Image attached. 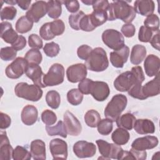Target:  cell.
<instances>
[{"mask_svg":"<svg viewBox=\"0 0 160 160\" xmlns=\"http://www.w3.org/2000/svg\"><path fill=\"white\" fill-rule=\"evenodd\" d=\"M144 79L145 77L142 68L137 66L132 67L131 71L119 74L115 79L113 84L117 91L126 92L136 84H142Z\"/></svg>","mask_w":160,"mask_h":160,"instance_id":"6da1fadb","label":"cell"},{"mask_svg":"<svg viewBox=\"0 0 160 160\" xmlns=\"http://www.w3.org/2000/svg\"><path fill=\"white\" fill-rule=\"evenodd\" d=\"M108 21L120 19L126 24L131 23L136 18V12L132 6L125 1H115L110 3L108 11Z\"/></svg>","mask_w":160,"mask_h":160,"instance_id":"7a4b0ae2","label":"cell"},{"mask_svg":"<svg viewBox=\"0 0 160 160\" xmlns=\"http://www.w3.org/2000/svg\"><path fill=\"white\" fill-rule=\"evenodd\" d=\"M85 65L91 71L102 72L106 70L109 66V61L105 50L100 47L92 49L86 60Z\"/></svg>","mask_w":160,"mask_h":160,"instance_id":"3957f363","label":"cell"},{"mask_svg":"<svg viewBox=\"0 0 160 160\" xmlns=\"http://www.w3.org/2000/svg\"><path fill=\"white\" fill-rule=\"evenodd\" d=\"M128 103L126 96L122 94L114 95L104 109V116L112 122L116 121L126 109Z\"/></svg>","mask_w":160,"mask_h":160,"instance_id":"277c9868","label":"cell"},{"mask_svg":"<svg viewBox=\"0 0 160 160\" xmlns=\"http://www.w3.org/2000/svg\"><path fill=\"white\" fill-rule=\"evenodd\" d=\"M16 95L21 98L31 101H38L42 96L43 92L41 88L36 84H29L27 82H19L14 88Z\"/></svg>","mask_w":160,"mask_h":160,"instance_id":"5b68a950","label":"cell"},{"mask_svg":"<svg viewBox=\"0 0 160 160\" xmlns=\"http://www.w3.org/2000/svg\"><path fill=\"white\" fill-rule=\"evenodd\" d=\"M96 142L101 155V157L98 159H114L120 160L123 149L119 145L115 143H109L103 139H98Z\"/></svg>","mask_w":160,"mask_h":160,"instance_id":"8992f818","label":"cell"},{"mask_svg":"<svg viewBox=\"0 0 160 160\" xmlns=\"http://www.w3.org/2000/svg\"><path fill=\"white\" fill-rule=\"evenodd\" d=\"M64 68L59 63L53 64L48 72L44 74L42 82L46 86H54L61 84L64 81Z\"/></svg>","mask_w":160,"mask_h":160,"instance_id":"52a82bcc","label":"cell"},{"mask_svg":"<svg viewBox=\"0 0 160 160\" xmlns=\"http://www.w3.org/2000/svg\"><path fill=\"white\" fill-rule=\"evenodd\" d=\"M103 42L110 49L117 51L122 48L124 44L123 35L114 29H108L102 34Z\"/></svg>","mask_w":160,"mask_h":160,"instance_id":"ba28073f","label":"cell"},{"mask_svg":"<svg viewBox=\"0 0 160 160\" xmlns=\"http://www.w3.org/2000/svg\"><path fill=\"white\" fill-rule=\"evenodd\" d=\"M28 66V63L25 58L18 57L6 67V75L10 79H18L26 72Z\"/></svg>","mask_w":160,"mask_h":160,"instance_id":"9c48e42d","label":"cell"},{"mask_svg":"<svg viewBox=\"0 0 160 160\" xmlns=\"http://www.w3.org/2000/svg\"><path fill=\"white\" fill-rule=\"evenodd\" d=\"M73 152L79 158H86L94 156L96 152V145L86 141H79L73 146Z\"/></svg>","mask_w":160,"mask_h":160,"instance_id":"30bf717a","label":"cell"},{"mask_svg":"<svg viewBox=\"0 0 160 160\" xmlns=\"http://www.w3.org/2000/svg\"><path fill=\"white\" fill-rule=\"evenodd\" d=\"M87 68L82 63H78L69 66L66 70L68 80L72 83L81 81L87 76Z\"/></svg>","mask_w":160,"mask_h":160,"instance_id":"8fae6325","label":"cell"},{"mask_svg":"<svg viewBox=\"0 0 160 160\" xmlns=\"http://www.w3.org/2000/svg\"><path fill=\"white\" fill-rule=\"evenodd\" d=\"M49 149L54 159H66L68 158V144L62 139H52L49 142Z\"/></svg>","mask_w":160,"mask_h":160,"instance_id":"7c38bea8","label":"cell"},{"mask_svg":"<svg viewBox=\"0 0 160 160\" xmlns=\"http://www.w3.org/2000/svg\"><path fill=\"white\" fill-rule=\"evenodd\" d=\"M64 123L67 133L72 136H78L82 131L81 122L70 111H66L63 116Z\"/></svg>","mask_w":160,"mask_h":160,"instance_id":"4fadbf2b","label":"cell"},{"mask_svg":"<svg viewBox=\"0 0 160 160\" xmlns=\"http://www.w3.org/2000/svg\"><path fill=\"white\" fill-rule=\"evenodd\" d=\"M90 94L98 101H104L109 94L110 89L108 84L103 81H93L90 88Z\"/></svg>","mask_w":160,"mask_h":160,"instance_id":"5bb4252c","label":"cell"},{"mask_svg":"<svg viewBox=\"0 0 160 160\" xmlns=\"http://www.w3.org/2000/svg\"><path fill=\"white\" fill-rule=\"evenodd\" d=\"M47 13V2L44 1H35L28 11L26 16L30 18L34 22H38L41 18L44 17Z\"/></svg>","mask_w":160,"mask_h":160,"instance_id":"9a60e30c","label":"cell"},{"mask_svg":"<svg viewBox=\"0 0 160 160\" xmlns=\"http://www.w3.org/2000/svg\"><path fill=\"white\" fill-rule=\"evenodd\" d=\"M159 141L157 137L154 136H146L138 138L134 140L131 144V148L138 151H146L151 149L158 146Z\"/></svg>","mask_w":160,"mask_h":160,"instance_id":"2e32d148","label":"cell"},{"mask_svg":"<svg viewBox=\"0 0 160 160\" xmlns=\"http://www.w3.org/2000/svg\"><path fill=\"white\" fill-rule=\"evenodd\" d=\"M129 55V48L124 45L120 49L110 52V61L116 68H122L127 62Z\"/></svg>","mask_w":160,"mask_h":160,"instance_id":"e0dca14e","label":"cell"},{"mask_svg":"<svg viewBox=\"0 0 160 160\" xmlns=\"http://www.w3.org/2000/svg\"><path fill=\"white\" fill-rule=\"evenodd\" d=\"M25 73L34 84L42 88L46 87L42 82V78L44 74L41 66L38 64H28Z\"/></svg>","mask_w":160,"mask_h":160,"instance_id":"ac0fdd59","label":"cell"},{"mask_svg":"<svg viewBox=\"0 0 160 160\" xmlns=\"http://www.w3.org/2000/svg\"><path fill=\"white\" fill-rule=\"evenodd\" d=\"M144 68L146 75L149 77L156 76L159 73L160 59L154 54L148 55L144 60Z\"/></svg>","mask_w":160,"mask_h":160,"instance_id":"d6986e66","label":"cell"},{"mask_svg":"<svg viewBox=\"0 0 160 160\" xmlns=\"http://www.w3.org/2000/svg\"><path fill=\"white\" fill-rule=\"evenodd\" d=\"M13 150L6 131H1L0 134V160H10L12 158Z\"/></svg>","mask_w":160,"mask_h":160,"instance_id":"ffe728a7","label":"cell"},{"mask_svg":"<svg viewBox=\"0 0 160 160\" xmlns=\"http://www.w3.org/2000/svg\"><path fill=\"white\" fill-rule=\"evenodd\" d=\"M1 38L7 43L12 44L18 39L19 35L17 32L12 28V24L7 21L1 22Z\"/></svg>","mask_w":160,"mask_h":160,"instance_id":"44dd1931","label":"cell"},{"mask_svg":"<svg viewBox=\"0 0 160 160\" xmlns=\"http://www.w3.org/2000/svg\"><path fill=\"white\" fill-rule=\"evenodd\" d=\"M21 121L26 126L34 124L38 120V111L37 108L32 105H26L21 111Z\"/></svg>","mask_w":160,"mask_h":160,"instance_id":"7402d4cb","label":"cell"},{"mask_svg":"<svg viewBox=\"0 0 160 160\" xmlns=\"http://www.w3.org/2000/svg\"><path fill=\"white\" fill-rule=\"evenodd\" d=\"M133 8L136 12L144 16H148L153 13L155 4L152 0H138L134 2Z\"/></svg>","mask_w":160,"mask_h":160,"instance_id":"603a6c76","label":"cell"},{"mask_svg":"<svg viewBox=\"0 0 160 160\" xmlns=\"http://www.w3.org/2000/svg\"><path fill=\"white\" fill-rule=\"evenodd\" d=\"M134 131L139 134H152L155 132L154 122L148 119H136L134 124Z\"/></svg>","mask_w":160,"mask_h":160,"instance_id":"cb8c5ba5","label":"cell"},{"mask_svg":"<svg viewBox=\"0 0 160 160\" xmlns=\"http://www.w3.org/2000/svg\"><path fill=\"white\" fill-rule=\"evenodd\" d=\"M30 152L35 160H44L46 156V144L41 139H35L31 142Z\"/></svg>","mask_w":160,"mask_h":160,"instance_id":"d4e9b609","label":"cell"},{"mask_svg":"<svg viewBox=\"0 0 160 160\" xmlns=\"http://www.w3.org/2000/svg\"><path fill=\"white\" fill-rule=\"evenodd\" d=\"M159 86V73H158L153 79L148 82L142 87V93L146 99L158 95L160 92Z\"/></svg>","mask_w":160,"mask_h":160,"instance_id":"484cf974","label":"cell"},{"mask_svg":"<svg viewBox=\"0 0 160 160\" xmlns=\"http://www.w3.org/2000/svg\"><path fill=\"white\" fill-rule=\"evenodd\" d=\"M146 56V49L141 44L134 45L132 49L130 56L131 62L134 65L141 64Z\"/></svg>","mask_w":160,"mask_h":160,"instance_id":"4316f807","label":"cell"},{"mask_svg":"<svg viewBox=\"0 0 160 160\" xmlns=\"http://www.w3.org/2000/svg\"><path fill=\"white\" fill-rule=\"evenodd\" d=\"M136 120V117L132 114L127 112L120 116L116 122L118 128H121L126 130H131L134 127Z\"/></svg>","mask_w":160,"mask_h":160,"instance_id":"83f0119b","label":"cell"},{"mask_svg":"<svg viewBox=\"0 0 160 160\" xmlns=\"http://www.w3.org/2000/svg\"><path fill=\"white\" fill-rule=\"evenodd\" d=\"M130 134L129 132L123 128H118L112 133L111 139L112 141L118 145H124L129 140Z\"/></svg>","mask_w":160,"mask_h":160,"instance_id":"f1b7e54d","label":"cell"},{"mask_svg":"<svg viewBox=\"0 0 160 160\" xmlns=\"http://www.w3.org/2000/svg\"><path fill=\"white\" fill-rule=\"evenodd\" d=\"M89 14L91 21L95 28L102 25L106 22V21H108V11L94 10L91 14Z\"/></svg>","mask_w":160,"mask_h":160,"instance_id":"f546056e","label":"cell"},{"mask_svg":"<svg viewBox=\"0 0 160 160\" xmlns=\"http://www.w3.org/2000/svg\"><path fill=\"white\" fill-rule=\"evenodd\" d=\"M61 1L51 0L47 2V12L48 16L52 19L58 18L62 13Z\"/></svg>","mask_w":160,"mask_h":160,"instance_id":"4dcf8cb0","label":"cell"},{"mask_svg":"<svg viewBox=\"0 0 160 160\" xmlns=\"http://www.w3.org/2000/svg\"><path fill=\"white\" fill-rule=\"evenodd\" d=\"M46 130L48 134L50 136H60L64 138L67 137L68 133L66 129V127L64 122L61 120H59L55 126H46Z\"/></svg>","mask_w":160,"mask_h":160,"instance_id":"1f68e13d","label":"cell"},{"mask_svg":"<svg viewBox=\"0 0 160 160\" xmlns=\"http://www.w3.org/2000/svg\"><path fill=\"white\" fill-rule=\"evenodd\" d=\"M33 23L34 22L27 16H22L16 22V30L21 34L26 33L32 29Z\"/></svg>","mask_w":160,"mask_h":160,"instance_id":"d6a6232c","label":"cell"},{"mask_svg":"<svg viewBox=\"0 0 160 160\" xmlns=\"http://www.w3.org/2000/svg\"><path fill=\"white\" fill-rule=\"evenodd\" d=\"M84 119L86 124L89 127L96 128L101 120V116L97 111L90 109L86 112Z\"/></svg>","mask_w":160,"mask_h":160,"instance_id":"836d02e7","label":"cell"},{"mask_svg":"<svg viewBox=\"0 0 160 160\" xmlns=\"http://www.w3.org/2000/svg\"><path fill=\"white\" fill-rule=\"evenodd\" d=\"M46 101L48 106L52 109H58L61 103L60 94L55 90H51L46 95Z\"/></svg>","mask_w":160,"mask_h":160,"instance_id":"e575fe53","label":"cell"},{"mask_svg":"<svg viewBox=\"0 0 160 160\" xmlns=\"http://www.w3.org/2000/svg\"><path fill=\"white\" fill-rule=\"evenodd\" d=\"M25 59L28 64H39L42 60V54L39 49H31L29 50L24 56Z\"/></svg>","mask_w":160,"mask_h":160,"instance_id":"d590c367","label":"cell"},{"mask_svg":"<svg viewBox=\"0 0 160 160\" xmlns=\"http://www.w3.org/2000/svg\"><path fill=\"white\" fill-rule=\"evenodd\" d=\"M68 101L73 106L80 104L83 99V94L78 89H72L67 93Z\"/></svg>","mask_w":160,"mask_h":160,"instance_id":"8d00e7d4","label":"cell"},{"mask_svg":"<svg viewBox=\"0 0 160 160\" xmlns=\"http://www.w3.org/2000/svg\"><path fill=\"white\" fill-rule=\"evenodd\" d=\"M31 152L22 146H17L13 150L12 159L14 160H29L31 159Z\"/></svg>","mask_w":160,"mask_h":160,"instance_id":"74e56055","label":"cell"},{"mask_svg":"<svg viewBox=\"0 0 160 160\" xmlns=\"http://www.w3.org/2000/svg\"><path fill=\"white\" fill-rule=\"evenodd\" d=\"M98 132L103 136H107L110 134L113 128L112 121L109 119H101L97 125Z\"/></svg>","mask_w":160,"mask_h":160,"instance_id":"f35d334b","label":"cell"},{"mask_svg":"<svg viewBox=\"0 0 160 160\" xmlns=\"http://www.w3.org/2000/svg\"><path fill=\"white\" fill-rule=\"evenodd\" d=\"M144 26L151 29L153 32L159 31V19L158 15L152 14L146 18L144 21Z\"/></svg>","mask_w":160,"mask_h":160,"instance_id":"ab89813d","label":"cell"},{"mask_svg":"<svg viewBox=\"0 0 160 160\" xmlns=\"http://www.w3.org/2000/svg\"><path fill=\"white\" fill-rule=\"evenodd\" d=\"M16 55H17V51L12 46L4 47L1 49L0 57L1 59L4 61H9L14 60L15 59Z\"/></svg>","mask_w":160,"mask_h":160,"instance_id":"60d3db41","label":"cell"},{"mask_svg":"<svg viewBox=\"0 0 160 160\" xmlns=\"http://www.w3.org/2000/svg\"><path fill=\"white\" fill-rule=\"evenodd\" d=\"M43 51L47 56L53 58L56 57L59 54L60 48L58 44L54 42H50L44 45Z\"/></svg>","mask_w":160,"mask_h":160,"instance_id":"b9f144b4","label":"cell"},{"mask_svg":"<svg viewBox=\"0 0 160 160\" xmlns=\"http://www.w3.org/2000/svg\"><path fill=\"white\" fill-rule=\"evenodd\" d=\"M85 15L82 11H78L77 12L71 14L69 16V24L70 26L75 30H79V22L81 18Z\"/></svg>","mask_w":160,"mask_h":160,"instance_id":"7bdbcfd3","label":"cell"},{"mask_svg":"<svg viewBox=\"0 0 160 160\" xmlns=\"http://www.w3.org/2000/svg\"><path fill=\"white\" fill-rule=\"evenodd\" d=\"M41 120L46 126H51L56 122L57 116L53 111L46 109L41 114Z\"/></svg>","mask_w":160,"mask_h":160,"instance_id":"ee69618b","label":"cell"},{"mask_svg":"<svg viewBox=\"0 0 160 160\" xmlns=\"http://www.w3.org/2000/svg\"><path fill=\"white\" fill-rule=\"evenodd\" d=\"M17 14V9L14 6H6L1 11V19L13 20Z\"/></svg>","mask_w":160,"mask_h":160,"instance_id":"f6af8a7d","label":"cell"},{"mask_svg":"<svg viewBox=\"0 0 160 160\" xmlns=\"http://www.w3.org/2000/svg\"><path fill=\"white\" fill-rule=\"evenodd\" d=\"M50 27L52 34L55 36L62 34L65 30L64 23L61 19H56L50 22Z\"/></svg>","mask_w":160,"mask_h":160,"instance_id":"bcb514c9","label":"cell"},{"mask_svg":"<svg viewBox=\"0 0 160 160\" xmlns=\"http://www.w3.org/2000/svg\"><path fill=\"white\" fill-rule=\"evenodd\" d=\"M154 32H155L152 31L144 26H142L140 27L139 30L138 39L142 42H148L150 41Z\"/></svg>","mask_w":160,"mask_h":160,"instance_id":"7dc6e473","label":"cell"},{"mask_svg":"<svg viewBox=\"0 0 160 160\" xmlns=\"http://www.w3.org/2000/svg\"><path fill=\"white\" fill-rule=\"evenodd\" d=\"M39 35L43 39L46 41L51 40L55 37L51 30L50 22H46L40 28Z\"/></svg>","mask_w":160,"mask_h":160,"instance_id":"c3c4849f","label":"cell"},{"mask_svg":"<svg viewBox=\"0 0 160 160\" xmlns=\"http://www.w3.org/2000/svg\"><path fill=\"white\" fill-rule=\"evenodd\" d=\"M96 28L93 26L90 18L89 14H85L81 19L79 22V29H81L84 31L90 32L92 31Z\"/></svg>","mask_w":160,"mask_h":160,"instance_id":"681fc988","label":"cell"},{"mask_svg":"<svg viewBox=\"0 0 160 160\" xmlns=\"http://www.w3.org/2000/svg\"><path fill=\"white\" fill-rule=\"evenodd\" d=\"M142 85L141 84H136L133 86L128 91V93L131 97L138 99L140 100L146 99V98L142 93Z\"/></svg>","mask_w":160,"mask_h":160,"instance_id":"f907efd6","label":"cell"},{"mask_svg":"<svg viewBox=\"0 0 160 160\" xmlns=\"http://www.w3.org/2000/svg\"><path fill=\"white\" fill-rule=\"evenodd\" d=\"M28 44L30 48L40 49L42 48L43 42L41 38L36 34H31L28 37Z\"/></svg>","mask_w":160,"mask_h":160,"instance_id":"816d5d0a","label":"cell"},{"mask_svg":"<svg viewBox=\"0 0 160 160\" xmlns=\"http://www.w3.org/2000/svg\"><path fill=\"white\" fill-rule=\"evenodd\" d=\"M92 50V48L89 46L88 45H86V44L81 45L77 49L78 56L79 57V58L81 59L86 60L89 56Z\"/></svg>","mask_w":160,"mask_h":160,"instance_id":"f5cc1de1","label":"cell"},{"mask_svg":"<svg viewBox=\"0 0 160 160\" xmlns=\"http://www.w3.org/2000/svg\"><path fill=\"white\" fill-rule=\"evenodd\" d=\"M92 80L89 78H85L79 82L78 84V89L84 94H90V88Z\"/></svg>","mask_w":160,"mask_h":160,"instance_id":"db71d44e","label":"cell"},{"mask_svg":"<svg viewBox=\"0 0 160 160\" xmlns=\"http://www.w3.org/2000/svg\"><path fill=\"white\" fill-rule=\"evenodd\" d=\"M121 32L123 34V35L126 38H131L134 36L135 32H136V28L135 26L131 24H124L122 28H121Z\"/></svg>","mask_w":160,"mask_h":160,"instance_id":"11a10c76","label":"cell"},{"mask_svg":"<svg viewBox=\"0 0 160 160\" xmlns=\"http://www.w3.org/2000/svg\"><path fill=\"white\" fill-rule=\"evenodd\" d=\"M110 3L107 0H99L94 1L92 4L93 11L94 10H101L108 11L109 8Z\"/></svg>","mask_w":160,"mask_h":160,"instance_id":"9f6ffc18","label":"cell"},{"mask_svg":"<svg viewBox=\"0 0 160 160\" xmlns=\"http://www.w3.org/2000/svg\"><path fill=\"white\" fill-rule=\"evenodd\" d=\"M63 3L67 10L72 13H76L78 11L79 9V3L78 1H61Z\"/></svg>","mask_w":160,"mask_h":160,"instance_id":"6f0895ef","label":"cell"},{"mask_svg":"<svg viewBox=\"0 0 160 160\" xmlns=\"http://www.w3.org/2000/svg\"><path fill=\"white\" fill-rule=\"evenodd\" d=\"M11 45H12V47L14 48L17 51H21L22 49H24L26 46V38L23 36L19 35L18 39H16V41Z\"/></svg>","mask_w":160,"mask_h":160,"instance_id":"680465c9","label":"cell"},{"mask_svg":"<svg viewBox=\"0 0 160 160\" xmlns=\"http://www.w3.org/2000/svg\"><path fill=\"white\" fill-rule=\"evenodd\" d=\"M0 117H1V124H0L1 129H5L9 128L11 123V118L8 114L2 112H1Z\"/></svg>","mask_w":160,"mask_h":160,"instance_id":"91938a15","label":"cell"},{"mask_svg":"<svg viewBox=\"0 0 160 160\" xmlns=\"http://www.w3.org/2000/svg\"><path fill=\"white\" fill-rule=\"evenodd\" d=\"M129 151L132 155L134 159L144 160L147 158V152L146 151H138L131 148Z\"/></svg>","mask_w":160,"mask_h":160,"instance_id":"94428289","label":"cell"},{"mask_svg":"<svg viewBox=\"0 0 160 160\" xmlns=\"http://www.w3.org/2000/svg\"><path fill=\"white\" fill-rule=\"evenodd\" d=\"M149 42L151 43V46L157 49L158 51H159L160 48V44H159V31H158L154 32L153 34L152 38L151 39Z\"/></svg>","mask_w":160,"mask_h":160,"instance_id":"6125c7cd","label":"cell"},{"mask_svg":"<svg viewBox=\"0 0 160 160\" xmlns=\"http://www.w3.org/2000/svg\"><path fill=\"white\" fill-rule=\"evenodd\" d=\"M16 2L20 8H21L23 10H27L30 6L31 1V0H28V1L18 0V1H16Z\"/></svg>","mask_w":160,"mask_h":160,"instance_id":"be15d7a7","label":"cell"},{"mask_svg":"<svg viewBox=\"0 0 160 160\" xmlns=\"http://www.w3.org/2000/svg\"><path fill=\"white\" fill-rule=\"evenodd\" d=\"M94 1H93V0H85V1H81V2H82V3H84V4H86V5H88V6H89V5H92V4L94 3Z\"/></svg>","mask_w":160,"mask_h":160,"instance_id":"e7e4bbea","label":"cell"},{"mask_svg":"<svg viewBox=\"0 0 160 160\" xmlns=\"http://www.w3.org/2000/svg\"><path fill=\"white\" fill-rule=\"evenodd\" d=\"M5 2H6L8 4H9L11 5H14L15 4H17L16 1H5Z\"/></svg>","mask_w":160,"mask_h":160,"instance_id":"03108f58","label":"cell"}]
</instances>
